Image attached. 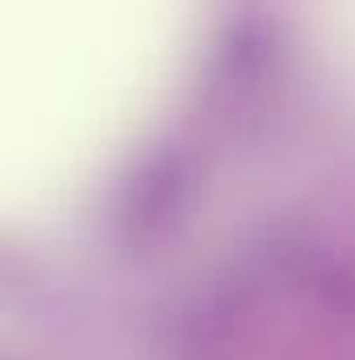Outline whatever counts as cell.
Wrapping results in <instances>:
<instances>
[{"mask_svg":"<svg viewBox=\"0 0 355 360\" xmlns=\"http://www.w3.org/2000/svg\"><path fill=\"white\" fill-rule=\"evenodd\" d=\"M176 184H180V180H176V168H172L168 160L151 164L142 176L130 184V210H126L130 226H147V222H155L159 214H168Z\"/></svg>","mask_w":355,"mask_h":360,"instance_id":"1","label":"cell"}]
</instances>
